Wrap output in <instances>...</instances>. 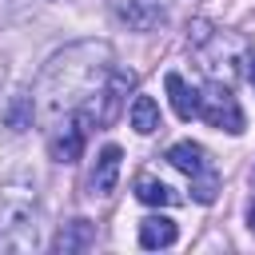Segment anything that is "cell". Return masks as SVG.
<instances>
[{
  "mask_svg": "<svg viewBox=\"0 0 255 255\" xmlns=\"http://www.w3.org/2000/svg\"><path fill=\"white\" fill-rule=\"evenodd\" d=\"M112 64H108V48L104 44H72L64 48L40 76L32 108L44 120H60L84 108V100L108 80Z\"/></svg>",
  "mask_w": 255,
  "mask_h": 255,
  "instance_id": "6da1fadb",
  "label": "cell"
},
{
  "mask_svg": "<svg viewBox=\"0 0 255 255\" xmlns=\"http://www.w3.org/2000/svg\"><path fill=\"white\" fill-rule=\"evenodd\" d=\"M40 227H36V199L24 187H4L0 195V247L8 251H36Z\"/></svg>",
  "mask_w": 255,
  "mask_h": 255,
  "instance_id": "7a4b0ae2",
  "label": "cell"
},
{
  "mask_svg": "<svg viewBox=\"0 0 255 255\" xmlns=\"http://www.w3.org/2000/svg\"><path fill=\"white\" fill-rule=\"evenodd\" d=\"M135 84V72H124V68H112L108 72V80L84 100V108H80V120L92 128H104V124H112L116 116H120V108H124V96H128V88Z\"/></svg>",
  "mask_w": 255,
  "mask_h": 255,
  "instance_id": "3957f363",
  "label": "cell"
},
{
  "mask_svg": "<svg viewBox=\"0 0 255 255\" xmlns=\"http://www.w3.org/2000/svg\"><path fill=\"white\" fill-rule=\"evenodd\" d=\"M195 116H203V120H207L211 128H219V131H231V135L243 131V108H239V100L231 96V88H227L223 80L203 84L199 104H195Z\"/></svg>",
  "mask_w": 255,
  "mask_h": 255,
  "instance_id": "277c9868",
  "label": "cell"
},
{
  "mask_svg": "<svg viewBox=\"0 0 255 255\" xmlns=\"http://www.w3.org/2000/svg\"><path fill=\"white\" fill-rule=\"evenodd\" d=\"M84 131H88V124L80 120V116H64V124L52 131V139H48V151H52V159L56 163H76L80 155H84Z\"/></svg>",
  "mask_w": 255,
  "mask_h": 255,
  "instance_id": "5b68a950",
  "label": "cell"
},
{
  "mask_svg": "<svg viewBox=\"0 0 255 255\" xmlns=\"http://www.w3.org/2000/svg\"><path fill=\"white\" fill-rule=\"evenodd\" d=\"M171 4H175V0H112V12H116L128 28L147 32V28H155V24L167 16Z\"/></svg>",
  "mask_w": 255,
  "mask_h": 255,
  "instance_id": "8992f818",
  "label": "cell"
},
{
  "mask_svg": "<svg viewBox=\"0 0 255 255\" xmlns=\"http://www.w3.org/2000/svg\"><path fill=\"white\" fill-rule=\"evenodd\" d=\"M167 163H171V167H179L187 179H195V175L211 171V163H207V151H203L199 143H191V139H179V143H171V147H167Z\"/></svg>",
  "mask_w": 255,
  "mask_h": 255,
  "instance_id": "52a82bcc",
  "label": "cell"
},
{
  "mask_svg": "<svg viewBox=\"0 0 255 255\" xmlns=\"http://www.w3.org/2000/svg\"><path fill=\"white\" fill-rule=\"evenodd\" d=\"M120 159H124V151H120L116 143H108V147L96 155V167H92V195H112L116 175H120Z\"/></svg>",
  "mask_w": 255,
  "mask_h": 255,
  "instance_id": "ba28073f",
  "label": "cell"
},
{
  "mask_svg": "<svg viewBox=\"0 0 255 255\" xmlns=\"http://www.w3.org/2000/svg\"><path fill=\"white\" fill-rule=\"evenodd\" d=\"M175 239H179V231H175V223H171L167 215H147V219L139 223V247H147V251L171 247Z\"/></svg>",
  "mask_w": 255,
  "mask_h": 255,
  "instance_id": "9c48e42d",
  "label": "cell"
},
{
  "mask_svg": "<svg viewBox=\"0 0 255 255\" xmlns=\"http://www.w3.org/2000/svg\"><path fill=\"white\" fill-rule=\"evenodd\" d=\"M92 243H96V227H92L88 219H72V223H64V227H60V235H56V251H60V255L88 251Z\"/></svg>",
  "mask_w": 255,
  "mask_h": 255,
  "instance_id": "30bf717a",
  "label": "cell"
},
{
  "mask_svg": "<svg viewBox=\"0 0 255 255\" xmlns=\"http://www.w3.org/2000/svg\"><path fill=\"white\" fill-rule=\"evenodd\" d=\"M135 199H139V203H151V207H171V203H179V191L167 187V183L155 179V175H139V179H135Z\"/></svg>",
  "mask_w": 255,
  "mask_h": 255,
  "instance_id": "8fae6325",
  "label": "cell"
},
{
  "mask_svg": "<svg viewBox=\"0 0 255 255\" xmlns=\"http://www.w3.org/2000/svg\"><path fill=\"white\" fill-rule=\"evenodd\" d=\"M167 96H171V108H175V116L179 120H191L195 116V104H199V92H191L187 88V80L179 76V72H167Z\"/></svg>",
  "mask_w": 255,
  "mask_h": 255,
  "instance_id": "7c38bea8",
  "label": "cell"
},
{
  "mask_svg": "<svg viewBox=\"0 0 255 255\" xmlns=\"http://www.w3.org/2000/svg\"><path fill=\"white\" fill-rule=\"evenodd\" d=\"M128 120H131V128H135L139 135H151V131H159V104H155L151 96H135Z\"/></svg>",
  "mask_w": 255,
  "mask_h": 255,
  "instance_id": "4fadbf2b",
  "label": "cell"
},
{
  "mask_svg": "<svg viewBox=\"0 0 255 255\" xmlns=\"http://www.w3.org/2000/svg\"><path fill=\"white\" fill-rule=\"evenodd\" d=\"M215 191H219V175H215V167L191 179V195H195L199 203H211V199H215Z\"/></svg>",
  "mask_w": 255,
  "mask_h": 255,
  "instance_id": "5bb4252c",
  "label": "cell"
},
{
  "mask_svg": "<svg viewBox=\"0 0 255 255\" xmlns=\"http://www.w3.org/2000/svg\"><path fill=\"white\" fill-rule=\"evenodd\" d=\"M32 100H16L12 108H8V124H12V131H24L28 128V120H32Z\"/></svg>",
  "mask_w": 255,
  "mask_h": 255,
  "instance_id": "9a60e30c",
  "label": "cell"
},
{
  "mask_svg": "<svg viewBox=\"0 0 255 255\" xmlns=\"http://www.w3.org/2000/svg\"><path fill=\"white\" fill-rule=\"evenodd\" d=\"M247 80H251V84H255V56H251V60H247Z\"/></svg>",
  "mask_w": 255,
  "mask_h": 255,
  "instance_id": "2e32d148",
  "label": "cell"
},
{
  "mask_svg": "<svg viewBox=\"0 0 255 255\" xmlns=\"http://www.w3.org/2000/svg\"><path fill=\"white\" fill-rule=\"evenodd\" d=\"M247 227L255 231V203H251V211H247Z\"/></svg>",
  "mask_w": 255,
  "mask_h": 255,
  "instance_id": "e0dca14e",
  "label": "cell"
}]
</instances>
